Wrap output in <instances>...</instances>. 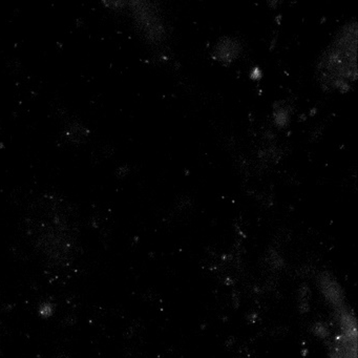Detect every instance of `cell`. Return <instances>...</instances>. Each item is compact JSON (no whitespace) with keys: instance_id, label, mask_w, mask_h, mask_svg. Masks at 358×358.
Segmentation results:
<instances>
[{"instance_id":"1","label":"cell","mask_w":358,"mask_h":358,"mask_svg":"<svg viewBox=\"0 0 358 358\" xmlns=\"http://www.w3.org/2000/svg\"><path fill=\"white\" fill-rule=\"evenodd\" d=\"M335 312V334L332 337L330 347V358H357V332L356 322L350 313V309L345 307L342 300L338 303Z\"/></svg>"}]
</instances>
